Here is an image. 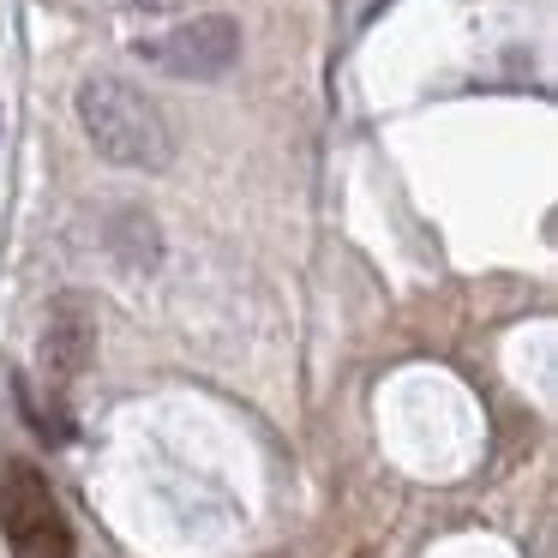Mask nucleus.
<instances>
[{
    "instance_id": "nucleus-7",
    "label": "nucleus",
    "mask_w": 558,
    "mask_h": 558,
    "mask_svg": "<svg viewBox=\"0 0 558 558\" xmlns=\"http://www.w3.org/2000/svg\"><path fill=\"white\" fill-rule=\"evenodd\" d=\"M121 7H133V13H169V7H186V0H121Z\"/></svg>"
},
{
    "instance_id": "nucleus-3",
    "label": "nucleus",
    "mask_w": 558,
    "mask_h": 558,
    "mask_svg": "<svg viewBox=\"0 0 558 558\" xmlns=\"http://www.w3.org/2000/svg\"><path fill=\"white\" fill-rule=\"evenodd\" d=\"M0 541L13 546V558H73V522L31 462L0 469Z\"/></svg>"
},
{
    "instance_id": "nucleus-2",
    "label": "nucleus",
    "mask_w": 558,
    "mask_h": 558,
    "mask_svg": "<svg viewBox=\"0 0 558 558\" xmlns=\"http://www.w3.org/2000/svg\"><path fill=\"white\" fill-rule=\"evenodd\" d=\"M241 19L234 13H193L181 25L157 31V37H138L133 54L162 78H181V85H210L241 61Z\"/></svg>"
},
{
    "instance_id": "nucleus-6",
    "label": "nucleus",
    "mask_w": 558,
    "mask_h": 558,
    "mask_svg": "<svg viewBox=\"0 0 558 558\" xmlns=\"http://www.w3.org/2000/svg\"><path fill=\"white\" fill-rule=\"evenodd\" d=\"M19 409H25V421H31V426H37V433H43V438H49V445H61V438H66V433H73V426H66V414H54V409H43V402H37V390H31V385H19Z\"/></svg>"
},
{
    "instance_id": "nucleus-1",
    "label": "nucleus",
    "mask_w": 558,
    "mask_h": 558,
    "mask_svg": "<svg viewBox=\"0 0 558 558\" xmlns=\"http://www.w3.org/2000/svg\"><path fill=\"white\" fill-rule=\"evenodd\" d=\"M73 109H78L85 138L97 145V157L114 162V169L162 174L174 162V133H169V121H162V109L138 85H126V78H114V73L85 78Z\"/></svg>"
},
{
    "instance_id": "nucleus-4",
    "label": "nucleus",
    "mask_w": 558,
    "mask_h": 558,
    "mask_svg": "<svg viewBox=\"0 0 558 558\" xmlns=\"http://www.w3.org/2000/svg\"><path fill=\"white\" fill-rule=\"evenodd\" d=\"M97 342H102L97 301H90L85 289H61L49 301V318H43V373H49L54 385L85 378L90 361H97Z\"/></svg>"
},
{
    "instance_id": "nucleus-5",
    "label": "nucleus",
    "mask_w": 558,
    "mask_h": 558,
    "mask_svg": "<svg viewBox=\"0 0 558 558\" xmlns=\"http://www.w3.org/2000/svg\"><path fill=\"white\" fill-rule=\"evenodd\" d=\"M109 253L121 258L126 270H157L162 265V234H157V222H150V210H138V205L114 210L109 217Z\"/></svg>"
}]
</instances>
